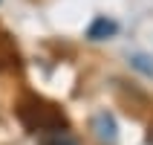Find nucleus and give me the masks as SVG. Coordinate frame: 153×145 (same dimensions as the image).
<instances>
[{"label": "nucleus", "instance_id": "obj_2", "mask_svg": "<svg viewBox=\"0 0 153 145\" xmlns=\"http://www.w3.org/2000/svg\"><path fill=\"white\" fill-rule=\"evenodd\" d=\"M90 128H93L95 139L101 145H119V125H116V116H113V113H107V110L95 113Z\"/></svg>", "mask_w": 153, "mask_h": 145}, {"label": "nucleus", "instance_id": "obj_5", "mask_svg": "<svg viewBox=\"0 0 153 145\" xmlns=\"http://www.w3.org/2000/svg\"><path fill=\"white\" fill-rule=\"evenodd\" d=\"M130 67H136L139 73H145L147 78H153V61L145 52H133V55H130Z\"/></svg>", "mask_w": 153, "mask_h": 145}, {"label": "nucleus", "instance_id": "obj_4", "mask_svg": "<svg viewBox=\"0 0 153 145\" xmlns=\"http://www.w3.org/2000/svg\"><path fill=\"white\" fill-rule=\"evenodd\" d=\"M38 145H81L69 131H52V134H41Z\"/></svg>", "mask_w": 153, "mask_h": 145}, {"label": "nucleus", "instance_id": "obj_3", "mask_svg": "<svg viewBox=\"0 0 153 145\" xmlns=\"http://www.w3.org/2000/svg\"><path fill=\"white\" fill-rule=\"evenodd\" d=\"M116 32H119V23H116L113 17H107V15H98L93 23L87 26V38H90V41H107V38H113Z\"/></svg>", "mask_w": 153, "mask_h": 145}, {"label": "nucleus", "instance_id": "obj_1", "mask_svg": "<svg viewBox=\"0 0 153 145\" xmlns=\"http://www.w3.org/2000/svg\"><path fill=\"white\" fill-rule=\"evenodd\" d=\"M17 116L29 131L41 134H52V131H67V119L55 104H46L38 96H26L23 102L17 104Z\"/></svg>", "mask_w": 153, "mask_h": 145}, {"label": "nucleus", "instance_id": "obj_6", "mask_svg": "<svg viewBox=\"0 0 153 145\" xmlns=\"http://www.w3.org/2000/svg\"><path fill=\"white\" fill-rule=\"evenodd\" d=\"M147 139H150V145H153V125H150V134H147Z\"/></svg>", "mask_w": 153, "mask_h": 145}]
</instances>
